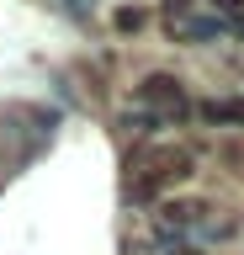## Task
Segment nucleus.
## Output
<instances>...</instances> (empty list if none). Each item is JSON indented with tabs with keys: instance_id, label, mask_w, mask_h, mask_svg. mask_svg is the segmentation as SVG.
<instances>
[{
	"instance_id": "f257e3e1",
	"label": "nucleus",
	"mask_w": 244,
	"mask_h": 255,
	"mask_svg": "<svg viewBox=\"0 0 244 255\" xmlns=\"http://www.w3.org/2000/svg\"><path fill=\"white\" fill-rule=\"evenodd\" d=\"M160 234L164 239H186V245H218V239H234V218H223L202 197H180V202L160 207Z\"/></svg>"
},
{
	"instance_id": "f03ea898",
	"label": "nucleus",
	"mask_w": 244,
	"mask_h": 255,
	"mask_svg": "<svg viewBox=\"0 0 244 255\" xmlns=\"http://www.w3.org/2000/svg\"><path fill=\"white\" fill-rule=\"evenodd\" d=\"M133 170H138L133 197L149 202V197H160L164 186L186 181V175L196 170V154H191V149H175V143H164V149H138V154H133Z\"/></svg>"
},
{
	"instance_id": "7ed1b4c3",
	"label": "nucleus",
	"mask_w": 244,
	"mask_h": 255,
	"mask_svg": "<svg viewBox=\"0 0 244 255\" xmlns=\"http://www.w3.org/2000/svg\"><path fill=\"white\" fill-rule=\"evenodd\" d=\"M138 107L154 112L160 123H180L186 112H191V101H186V85H180L175 75H144V85H138Z\"/></svg>"
},
{
	"instance_id": "20e7f679",
	"label": "nucleus",
	"mask_w": 244,
	"mask_h": 255,
	"mask_svg": "<svg viewBox=\"0 0 244 255\" xmlns=\"http://www.w3.org/2000/svg\"><path fill=\"white\" fill-rule=\"evenodd\" d=\"M228 32H234V21L228 16H202V11H175L170 16V37L175 43H223Z\"/></svg>"
},
{
	"instance_id": "39448f33",
	"label": "nucleus",
	"mask_w": 244,
	"mask_h": 255,
	"mask_svg": "<svg viewBox=\"0 0 244 255\" xmlns=\"http://www.w3.org/2000/svg\"><path fill=\"white\" fill-rule=\"evenodd\" d=\"M196 117L212 128H244V96H212V101H196Z\"/></svg>"
},
{
	"instance_id": "423d86ee",
	"label": "nucleus",
	"mask_w": 244,
	"mask_h": 255,
	"mask_svg": "<svg viewBox=\"0 0 244 255\" xmlns=\"http://www.w3.org/2000/svg\"><path fill=\"white\" fill-rule=\"evenodd\" d=\"M154 255H202V245H186V239H164V234H160Z\"/></svg>"
},
{
	"instance_id": "0eeeda50",
	"label": "nucleus",
	"mask_w": 244,
	"mask_h": 255,
	"mask_svg": "<svg viewBox=\"0 0 244 255\" xmlns=\"http://www.w3.org/2000/svg\"><path fill=\"white\" fill-rule=\"evenodd\" d=\"M144 27V11H138V5H122V11H117V32H138Z\"/></svg>"
},
{
	"instance_id": "6e6552de",
	"label": "nucleus",
	"mask_w": 244,
	"mask_h": 255,
	"mask_svg": "<svg viewBox=\"0 0 244 255\" xmlns=\"http://www.w3.org/2000/svg\"><path fill=\"white\" fill-rule=\"evenodd\" d=\"M212 11H223V16H244V0H212Z\"/></svg>"
},
{
	"instance_id": "1a4fd4ad",
	"label": "nucleus",
	"mask_w": 244,
	"mask_h": 255,
	"mask_svg": "<svg viewBox=\"0 0 244 255\" xmlns=\"http://www.w3.org/2000/svg\"><path fill=\"white\" fill-rule=\"evenodd\" d=\"M59 5H64V11H75V16H85V11H90V0H59Z\"/></svg>"
}]
</instances>
